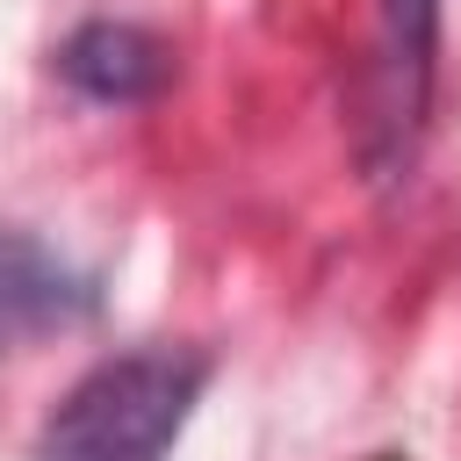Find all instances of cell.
<instances>
[{
	"mask_svg": "<svg viewBox=\"0 0 461 461\" xmlns=\"http://www.w3.org/2000/svg\"><path fill=\"white\" fill-rule=\"evenodd\" d=\"M86 310H94V288L58 252H43L22 230H0V353L72 331Z\"/></svg>",
	"mask_w": 461,
	"mask_h": 461,
	"instance_id": "cell-4",
	"label": "cell"
},
{
	"mask_svg": "<svg viewBox=\"0 0 461 461\" xmlns=\"http://www.w3.org/2000/svg\"><path fill=\"white\" fill-rule=\"evenodd\" d=\"M439 72V0H375V65H367V137L375 166H411Z\"/></svg>",
	"mask_w": 461,
	"mask_h": 461,
	"instance_id": "cell-2",
	"label": "cell"
},
{
	"mask_svg": "<svg viewBox=\"0 0 461 461\" xmlns=\"http://www.w3.org/2000/svg\"><path fill=\"white\" fill-rule=\"evenodd\" d=\"M58 72L101 108H137L173 86V50L137 22H79L58 43Z\"/></svg>",
	"mask_w": 461,
	"mask_h": 461,
	"instance_id": "cell-3",
	"label": "cell"
},
{
	"mask_svg": "<svg viewBox=\"0 0 461 461\" xmlns=\"http://www.w3.org/2000/svg\"><path fill=\"white\" fill-rule=\"evenodd\" d=\"M209 360L194 346H130L94 360L43 418L36 461H166L202 403Z\"/></svg>",
	"mask_w": 461,
	"mask_h": 461,
	"instance_id": "cell-1",
	"label": "cell"
}]
</instances>
